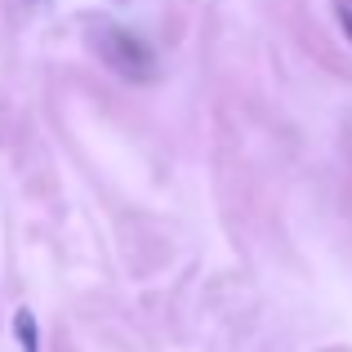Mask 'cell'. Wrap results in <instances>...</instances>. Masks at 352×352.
Here are the masks:
<instances>
[{
    "label": "cell",
    "instance_id": "cell-1",
    "mask_svg": "<svg viewBox=\"0 0 352 352\" xmlns=\"http://www.w3.org/2000/svg\"><path fill=\"white\" fill-rule=\"evenodd\" d=\"M103 54L120 76H129V80H147L156 72V58H152V50H147V41L134 36V32H125V27H112V32H107Z\"/></svg>",
    "mask_w": 352,
    "mask_h": 352
},
{
    "label": "cell",
    "instance_id": "cell-2",
    "mask_svg": "<svg viewBox=\"0 0 352 352\" xmlns=\"http://www.w3.org/2000/svg\"><path fill=\"white\" fill-rule=\"evenodd\" d=\"M14 330H18V344H23L27 352H41V339H36V317H32V312H18V317H14Z\"/></svg>",
    "mask_w": 352,
    "mask_h": 352
}]
</instances>
